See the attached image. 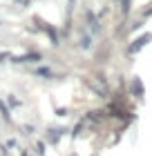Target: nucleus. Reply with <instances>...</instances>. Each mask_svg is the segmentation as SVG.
Wrapping results in <instances>:
<instances>
[{
	"label": "nucleus",
	"mask_w": 152,
	"mask_h": 156,
	"mask_svg": "<svg viewBox=\"0 0 152 156\" xmlns=\"http://www.w3.org/2000/svg\"><path fill=\"white\" fill-rule=\"evenodd\" d=\"M32 23L36 27V31L49 38V45H52V47H58L61 45V34H58V29H56V25H52L49 20H45L43 16H38V13H34V16H32Z\"/></svg>",
	"instance_id": "nucleus-1"
},
{
	"label": "nucleus",
	"mask_w": 152,
	"mask_h": 156,
	"mask_svg": "<svg viewBox=\"0 0 152 156\" xmlns=\"http://www.w3.org/2000/svg\"><path fill=\"white\" fill-rule=\"evenodd\" d=\"M45 60V56H43V51H38V49H29V51L25 54H11L9 62L11 65H38V62Z\"/></svg>",
	"instance_id": "nucleus-2"
},
{
	"label": "nucleus",
	"mask_w": 152,
	"mask_h": 156,
	"mask_svg": "<svg viewBox=\"0 0 152 156\" xmlns=\"http://www.w3.org/2000/svg\"><path fill=\"white\" fill-rule=\"evenodd\" d=\"M85 85H87L98 98H107V94H110V89H107V80L103 76H85Z\"/></svg>",
	"instance_id": "nucleus-3"
},
{
	"label": "nucleus",
	"mask_w": 152,
	"mask_h": 156,
	"mask_svg": "<svg viewBox=\"0 0 152 156\" xmlns=\"http://www.w3.org/2000/svg\"><path fill=\"white\" fill-rule=\"evenodd\" d=\"M83 25H85V29H87L92 36L101 34V18L92 9H83Z\"/></svg>",
	"instance_id": "nucleus-4"
},
{
	"label": "nucleus",
	"mask_w": 152,
	"mask_h": 156,
	"mask_svg": "<svg viewBox=\"0 0 152 156\" xmlns=\"http://www.w3.org/2000/svg\"><path fill=\"white\" fill-rule=\"evenodd\" d=\"M67 132H69L67 127H61V125H49L47 129H45V138H43V140H45L47 145H58V140H61Z\"/></svg>",
	"instance_id": "nucleus-5"
},
{
	"label": "nucleus",
	"mask_w": 152,
	"mask_h": 156,
	"mask_svg": "<svg viewBox=\"0 0 152 156\" xmlns=\"http://www.w3.org/2000/svg\"><path fill=\"white\" fill-rule=\"evenodd\" d=\"M150 40H152V34H143V36L134 38V40L128 45V56H134V54H139V51H141V49L148 45Z\"/></svg>",
	"instance_id": "nucleus-6"
},
{
	"label": "nucleus",
	"mask_w": 152,
	"mask_h": 156,
	"mask_svg": "<svg viewBox=\"0 0 152 156\" xmlns=\"http://www.w3.org/2000/svg\"><path fill=\"white\" fill-rule=\"evenodd\" d=\"M76 47H78V49H83V51H90V49L94 47V42H92V34L85 29V27H81V29H78Z\"/></svg>",
	"instance_id": "nucleus-7"
},
{
	"label": "nucleus",
	"mask_w": 152,
	"mask_h": 156,
	"mask_svg": "<svg viewBox=\"0 0 152 156\" xmlns=\"http://www.w3.org/2000/svg\"><path fill=\"white\" fill-rule=\"evenodd\" d=\"M32 76L43 78V80H54V78H58V74H56L49 65H38V67H34V69H32Z\"/></svg>",
	"instance_id": "nucleus-8"
},
{
	"label": "nucleus",
	"mask_w": 152,
	"mask_h": 156,
	"mask_svg": "<svg viewBox=\"0 0 152 156\" xmlns=\"http://www.w3.org/2000/svg\"><path fill=\"white\" fill-rule=\"evenodd\" d=\"M130 94L134 98H143V83H141L139 76H134L132 80H130Z\"/></svg>",
	"instance_id": "nucleus-9"
},
{
	"label": "nucleus",
	"mask_w": 152,
	"mask_h": 156,
	"mask_svg": "<svg viewBox=\"0 0 152 156\" xmlns=\"http://www.w3.org/2000/svg\"><path fill=\"white\" fill-rule=\"evenodd\" d=\"M9 114H11V109H9V107H7V103L2 101V98H0V118H2V120H5V123H7V125H11V123H13V120H11V116H9Z\"/></svg>",
	"instance_id": "nucleus-10"
},
{
	"label": "nucleus",
	"mask_w": 152,
	"mask_h": 156,
	"mask_svg": "<svg viewBox=\"0 0 152 156\" xmlns=\"http://www.w3.org/2000/svg\"><path fill=\"white\" fill-rule=\"evenodd\" d=\"M5 103H7V107H9V109H18V107H23V101H20L16 94H9Z\"/></svg>",
	"instance_id": "nucleus-11"
},
{
	"label": "nucleus",
	"mask_w": 152,
	"mask_h": 156,
	"mask_svg": "<svg viewBox=\"0 0 152 156\" xmlns=\"http://www.w3.org/2000/svg\"><path fill=\"white\" fill-rule=\"evenodd\" d=\"M9 58H11V51H9V49H2V51H0V65L9 62Z\"/></svg>",
	"instance_id": "nucleus-12"
},
{
	"label": "nucleus",
	"mask_w": 152,
	"mask_h": 156,
	"mask_svg": "<svg viewBox=\"0 0 152 156\" xmlns=\"http://www.w3.org/2000/svg\"><path fill=\"white\" fill-rule=\"evenodd\" d=\"M45 147H47V143H45V140H38V143H36V154H38V156H43V154H45Z\"/></svg>",
	"instance_id": "nucleus-13"
},
{
	"label": "nucleus",
	"mask_w": 152,
	"mask_h": 156,
	"mask_svg": "<svg viewBox=\"0 0 152 156\" xmlns=\"http://www.w3.org/2000/svg\"><path fill=\"white\" fill-rule=\"evenodd\" d=\"M54 112H56V116H58V118H65V116L69 114L67 107H54Z\"/></svg>",
	"instance_id": "nucleus-14"
},
{
	"label": "nucleus",
	"mask_w": 152,
	"mask_h": 156,
	"mask_svg": "<svg viewBox=\"0 0 152 156\" xmlns=\"http://www.w3.org/2000/svg\"><path fill=\"white\" fill-rule=\"evenodd\" d=\"M20 129H23V134H25V136H32L36 127H34V125H23V127H20Z\"/></svg>",
	"instance_id": "nucleus-15"
},
{
	"label": "nucleus",
	"mask_w": 152,
	"mask_h": 156,
	"mask_svg": "<svg viewBox=\"0 0 152 156\" xmlns=\"http://www.w3.org/2000/svg\"><path fill=\"white\" fill-rule=\"evenodd\" d=\"M150 16H152V5L148 7V9H143V13H141V18H143V20H146V18H150Z\"/></svg>",
	"instance_id": "nucleus-16"
},
{
	"label": "nucleus",
	"mask_w": 152,
	"mask_h": 156,
	"mask_svg": "<svg viewBox=\"0 0 152 156\" xmlns=\"http://www.w3.org/2000/svg\"><path fill=\"white\" fill-rule=\"evenodd\" d=\"M5 147H16V138H9V140L5 143Z\"/></svg>",
	"instance_id": "nucleus-17"
},
{
	"label": "nucleus",
	"mask_w": 152,
	"mask_h": 156,
	"mask_svg": "<svg viewBox=\"0 0 152 156\" xmlns=\"http://www.w3.org/2000/svg\"><path fill=\"white\" fill-rule=\"evenodd\" d=\"M20 156H29V150H20Z\"/></svg>",
	"instance_id": "nucleus-18"
},
{
	"label": "nucleus",
	"mask_w": 152,
	"mask_h": 156,
	"mask_svg": "<svg viewBox=\"0 0 152 156\" xmlns=\"http://www.w3.org/2000/svg\"><path fill=\"white\" fill-rule=\"evenodd\" d=\"M0 27H2V16H0Z\"/></svg>",
	"instance_id": "nucleus-19"
},
{
	"label": "nucleus",
	"mask_w": 152,
	"mask_h": 156,
	"mask_svg": "<svg viewBox=\"0 0 152 156\" xmlns=\"http://www.w3.org/2000/svg\"><path fill=\"white\" fill-rule=\"evenodd\" d=\"M94 156H96V154H94Z\"/></svg>",
	"instance_id": "nucleus-20"
}]
</instances>
